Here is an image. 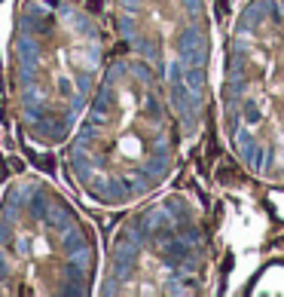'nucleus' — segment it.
Returning a JSON list of instances; mask_svg holds the SVG:
<instances>
[{"label": "nucleus", "instance_id": "1", "mask_svg": "<svg viewBox=\"0 0 284 297\" xmlns=\"http://www.w3.org/2000/svg\"><path fill=\"white\" fill-rule=\"evenodd\" d=\"M67 141L73 187L101 208H132L165 190L186 147L165 89L135 55L104 67Z\"/></svg>", "mask_w": 284, "mask_h": 297}, {"label": "nucleus", "instance_id": "2", "mask_svg": "<svg viewBox=\"0 0 284 297\" xmlns=\"http://www.w3.org/2000/svg\"><path fill=\"white\" fill-rule=\"evenodd\" d=\"M214 104L235 163L263 184H284V0L235 4Z\"/></svg>", "mask_w": 284, "mask_h": 297}, {"label": "nucleus", "instance_id": "3", "mask_svg": "<svg viewBox=\"0 0 284 297\" xmlns=\"http://www.w3.org/2000/svg\"><path fill=\"white\" fill-rule=\"evenodd\" d=\"M104 34L70 0H31L19 13L13 89L19 114L40 144H61L104 77Z\"/></svg>", "mask_w": 284, "mask_h": 297}, {"label": "nucleus", "instance_id": "4", "mask_svg": "<svg viewBox=\"0 0 284 297\" xmlns=\"http://www.w3.org/2000/svg\"><path fill=\"white\" fill-rule=\"evenodd\" d=\"M98 276L89 220L46 181H16L0 202V294H92Z\"/></svg>", "mask_w": 284, "mask_h": 297}, {"label": "nucleus", "instance_id": "5", "mask_svg": "<svg viewBox=\"0 0 284 297\" xmlns=\"http://www.w3.org/2000/svg\"><path fill=\"white\" fill-rule=\"evenodd\" d=\"M214 288V245L202 205L183 190H159L132 205L101 261V294L202 297Z\"/></svg>", "mask_w": 284, "mask_h": 297}, {"label": "nucleus", "instance_id": "6", "mask_svg": "<svg viewBox=\"0 0 284 297\" xmlns=\"http://www.w3.org/2000/svg\"><path fill=\"white\" fill-rule=\"evenodd\" d=\"M113 19L129 52L165 89L183 141L196 144L217 83V37L208 0H113Z\"/></svg>", "mask_w": 284, "mask_h": 297}]
</instances>
